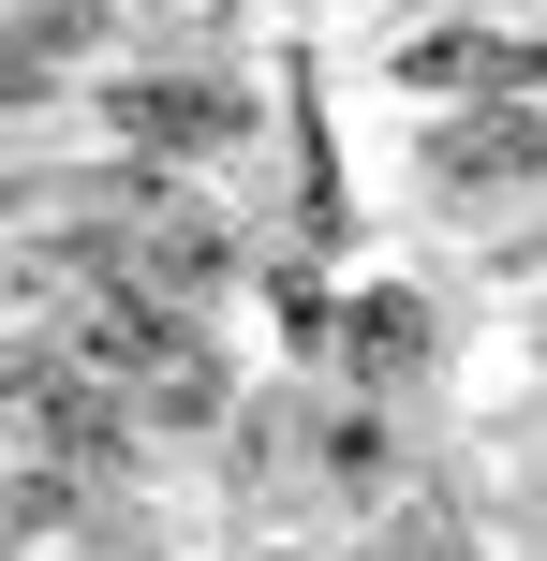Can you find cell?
Here are the masks:
<instances>
[{
	"label": "cell",
	"instance_id": "obj_1",
	"mask_svg": "<svg viewBox=\"0 0 547 561\" xmlns=\"http://www.w3.org/2000/svg\"><path fill=\"white\" fill-rule=\"evenodd\" d=\"M430 193H547V118L533 104H474V118H430L414 134Z\"/></svg>",
	"mask_w": 547,
	"mask_h": 561
},
{
	"label": "cell",
	"instance_id": "obj_2",
	"mask_svg": "<svg viewBox=\"0 0 547 561\" xmlns=\"http://www.w3.org/2000/svg\"><path fill=\"white\" fill-rule=\"evenodd\" d=\"M118 134H134V148H223L237 134V89L223 75H134V89H118Z\"/></svg>",
	"mask_w": 547,
	"mask_h": 561
},
{
	"label": "cell",
	"instance_id": "obj_3",
	"mask_svg": "<svg viewBox=\"0 0 547 561\" xmlns=\"http://www.w3.org/2000/svg\"><path fill=\"white\" fill-rule=\"evenodd\" d=\"M341 340H355V385H414V369H430V310L414 296H371Z\"/></svg>",
	"mask_w": 547,
	"mask_h": 561
}]
</instances>
